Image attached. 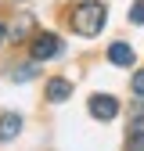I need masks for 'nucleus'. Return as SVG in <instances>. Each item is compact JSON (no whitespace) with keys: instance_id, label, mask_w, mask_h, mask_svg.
<instances>
[{"instance_id":"obj_10","label":"nucleus","mask_w":144,"mask_h":151,"mask_svg":"<svg viewBox=\"0 0 144 151\" xmlns=\"http://www.w3.org/2000/svg\"><path fill=\"white\" fill-rule=\"evenodd\" d=\"M130 86H133V93H137V97H144V68H140V72H133Z\"/></svg>"},{"instance_id":"obj_8","label":"nucleus","mask_w":144,"mask_h":151,"mask_svg":"<svg viewBox=\"0 0 144 151\" xmlns=\"http://www.w3.org/2000/svg\"><path fill=\"white\" fill-rule=\"evenodd\" d=\"M130 22L144 25V0H133V4H130Z\"/></svg>"},{"instance_id":"obj_11","label":"nucleus","mask_w":144,"mask_h":151,"mask_svg":"<svg viewBox=\"0 0 144 151\" xmlns=\"http://www.w3.org/2000/svg\"><path fill=\"white\" fill-rule=\"evenodd\" d=\"M7 40V25H0V43H4Z\"/></svg>"},{"instance_id":"obj_2","label":"nucleus","mask_w":144,"mask_h":151,"mask_svg":"<svg viewBox=\"0 0 144 151\" xmlns=\"http://www.w3.org/2000/svg\"><path fill=\"white\" fill-rule=\"evenodd\" d=\"M54 54H61V40H58L54 32L32 36V58H36V61H47V58H54Z\"/></svg>"},{"instance_id":"obj_9","label":"nucleus","mask_w":144,"mask_h":151,"mask_svg":"<svg viewBox=\"0 0 144 151\" xmlns=\"http://www.w3.org/2000/svg\"><path fill=\"white\" fill-rule=\"evenodd\" d=\"M126 151H144V129H133L130 140H126Z\"/></svg>"},{"instance_id":"obj_4","label":"nucleus","mask_w":144,"mask_h":151,"mask_svg":"<svg viewBox=\"0 0 144 151\" xmlns=\"http://www.w3.org/2000/svg\"><path fill=\"white\" fill-rule=\"evenodd\" d=\"M68 97H72V83H68V79L58 76V79L47 83V101H50V104H61V101H68Z\"/></svg>"},{"instance_id":"obj_5","label":"nucleus","mask_w":144,"mask_h":151,"mask_svg":"<svg viewBox=\"0 0 144 151\" xmlns=\"http://www.w3.org/2000/svg\"><path fill=\"white\" fill-rule=\"evenodd\" d=\"M108 61L130 68V65H133V47H130V43H112V47H108Z\"/></svg>"},{"instance_id":"obj_1","label":"nucleus","mask_w":144,"mask_h":151,"mask_svg":"<svg viewBox=\"0 0 144 151\" xmlns=\"http://www.w3.org/2000/svg\"><path fill=\"white\" fill-rule=\"evenodd\" d=\"M108 22V7L97 4V0H83V4L72 11V32L79 36H97Z\"/></svg>"},{"instance_id":"obj_6","label":"nucleus","mask_w":144,"mask_h":151,"mask_svg":"<svg viewBox=\"0 0 144 151\" xmlns=\"http://www.w3.org/2000/svg\"><path fill=\"white\" fill-rule=\"evenodd\" d=\"M18 133H22V119L11 115V111H7V115H0V140H14Z\"/></svg>"},{"instance_id":"obj_3","label":"nucleus","mask_w":144,"mask_h":151,"mask_svg":"<svg viewBox=\"0 0 144 151\" xmlns=\"http://www.w3.org/2000/svg\"><path fill=\"white\" fill-rule=\"evenodd\" d=\"M86 108H90V115H94V119H104V122L119 115V101H115V97H108V93H94Z\"/></svg>"},{"instance_id":"obj_7","label":"nucleus","mask_w":144,"mask_h":151,"mask_svg":"<svg viewBox=\"0 0 144 151\" xmlns=\"http://www.w3.org/2000/svg\"><path fill=\"white\" fill-rule=\"evenodd\" d=\"M36 65H40V61H36V58H32L29 65H18V72H11V76H14V83H25V79H32V76H36V72H40V68H36Z\"/></svg>"}]
</instances>
